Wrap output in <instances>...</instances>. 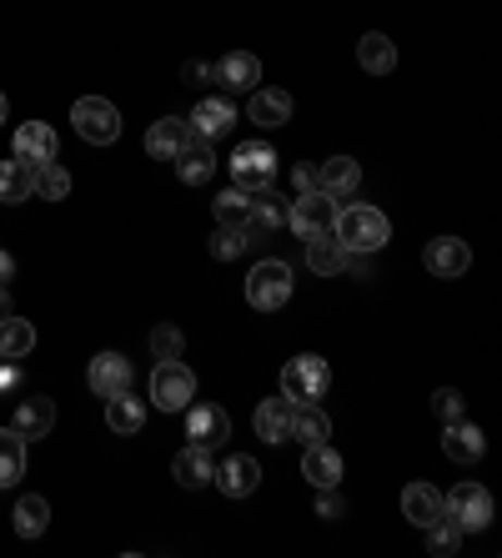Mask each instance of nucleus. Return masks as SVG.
I'll list each match as a JSON object with an SVG mask.
<instances>
[{"label":"nucleus","instance_id":"nucleus-1","mask_svg":"<svg viewBox=\"0 0 502 558\" xmlns=\"http://www.w3.org/2000/svg\"><path fill=\"white\" fill-rule=\"evenodd\" d=\"M332 236L352 252V257H362V252H382L392 227H387V217L377 207H336Z\"/></svg>","mask_w":502,"mask_h":558},{"label":"nucleus","instance_id":"nucleus-2","mask_svg":"<svg viewBox=\"0 0 502 558\" xmlns=\"http://www.w3.org/2000/svg\"><path fill=\"white\" fill-rule=\"evenodd\" d=\"M327 388H332V367H327V357H317V352H302V357H292V363L282 367L286 403H317Z\"/></svg>","mask_w":502,"mask_h":558},{"label":"nucleus","instance_id":"nucleus-3","mask_svg":"<svg viewBox=\"0 0 502 558\" xmlns=\"http://www.w3.org/2000/svg\"><path fill=\"white\" fill-rule=\"evenodd\" d=\"M71 126H76L81 142L111 146L121 136V111L106 101V96H81V101L71 106Z\"/></svg>","mask_w":502,"mask_h":558},{"label":"nucleus","instance_id":"nucleus-4","mask_svg":"<svg viewBox=\"0 0 502 558\" xmlns=\"http://www.w3.org/2000/svg\"><path fill=\"white\" fill-rule=\"evenodd\" d=\"M286 298H292V267H286L282 257L257 262L252 277H246V302H252L257 312H277Z\"/></svg>","mask_w":502,"mask_h":558},{"label":"nucleus","instance_id":"nucleus-5","mask_svg":"<svg viewBox=\"0 0 502 558\" xmlns=\"http://www.w3.org/2000/svg\"><path fill=\"white\" fill-rule=\"evenodd\" d=\"M442 519H452L463 533H477L492 523V494L482 483H457L448 498H442Z\"/></svg>","mask_w":502,"mask_h":558},{"label":"nucleus","instance_id":"nucleus-6","mask_svg":"<svg viewBox=\"0 0 502 558\" xmlns=\"http://www.w3.org/2000/svg\"><path fill=\"white\" fill-rule=\"evenodd\" d=\"M192 398H196L192 367H181V357H176V363H156V373H151V403L161 408V413H186V408H192Z\"/></svg>","mask_w":502,"mask_h":558},{"label":"nucleus","instance_id":"nucleus-7","mask_svg":"<svg viewBox=\"0 0 502 558\" xmlns=\"http://www.w3.org/2000/svg\"><path fill=\"white\" fill-rule=\"evenodd\" d=\"M277 182V151L261 142H242L232 151V186L242 192H261V186Z\"/></svg>","mask_w":502,"mask_h":558},{"label":"nucleus","instance_id":"nucleus-8","mask_svg":"<svg viewBox=\"0 0 502 558\" xmlns=\"http://www.w3.org/2000/svg\"><path fill=\"white\" fill-rule=\"evenodd\" d=\"M286 221H292V232L307 242V236H317V232H332V221H336V196H327V192H302L286 207Z\"/></svg>","mask_w":502,"mask_h":558},{"label":"nucleus","instance_id":"nucleus-9","mask_svg":"<svg viewBox=\"0 0 502 558\" xmlns=\"http://www.w3.org/2000/svg\"><path fill=\"white\" fill-rule=\"evenodd\" d=\"M232 438V417L221 413L217 403H201V408H192V413H186V442H192V448H221V442Z\"/></svg>","mask_w":502,"mask_h":558},{"label":"nucleus","instance_id":"nucleus-10","mask_svg":"<svg viewBox=\"0 0 502 558\" xmlns=\"http://www.w3.org/2000/svg\"><path fill=\"white\" fill-rule=\"evenodd\" d=\"M207 76L217 81V86H226V92H257L261 61L252 51H232V56H221L217 65H207Z\"/></svg>","mask_w":502,"mask_h":558},{"label":"nucleus","instance_id":"nucleus-11","mask_svg":"<svg viewBox=\"0 0 502 558\" xmlns=\"http://www.w3.org/2000/svg\"><path fill=\"white\" fill-rule=\"evenodd\" d=\"M15 161H26L30 171L46 167V161H56V151H61V142H56V131L46 126V121H26V126L15 131Z\"/></svg>","mask_w":502,"mask_h":558},{"label":"nucleus","instance_id":"nucleus-12","mask_svg":"<svg viewBox=\"0 0 502 558\" xmlns=\"http://www.w3.org/2000/svg\"><path fill=\"white\" fill-rule=\"evenodd\" d=\"M211 483H217L226 498H246V494H257V483H261V463L252 453H232L226 463L211 473Z\"/></svg>","mask_w":502,"mask_h":558},{"label":"nucleus","instance_id":"nucleus-13","mask_svg":"<svg viewBox=\"0 0 502 558\" xmlns=\"http://www.w3.org/2000/svg\"><path fill=\"white\" fill-rule=\"evenodd\" d=\"M423 262L432 277H463L473 267V247H467L463 236H438V242H427Z\"/></svg>","mask_w":502,"mask_h":558},{"label":"nucleus","instance_id":"nucleus-14","mask_svg":"<svg viewBox=\"0 0 502 558\" xmlns=\"http://www.w3.org/2000/svg\"><path fill=\"white\" fill-rule=\"evenodd\" d=\"M86 383L96 398H111V392H126L131 388V363L121 352H96L86 367Z\"/></svg>","mask_w":502,"mask_h":558},{"label":"nucleus","instance_id":"nucleus-15","mask_svg":"<svg viewBox=\"0 0 502 558\" xmlns=\"http://www.w3.org/2000/svg\"><path fill=\"white\" fill-rule=\"evenodd\" d=\"M15 433L26 442H36V438H46V433L56 428V403L46 398V392H26L21 403H15V423H11Z\"/></svg>","mask_w":502,"mask_h":558},{"label":"nucleus","instance_id":"nucleus-16","mask_svg":"<svg viewBox=\"0 0 502 558\" xmlns=\"http://www.w3.org/2000/svg\"><path fill=\"white\" fill-rule=\"evenodd\" d=\"M171 161H176V177H181L186 186L211 182V171H217V151H211V142H201V136H192V142L181 146Z\"/></svg>","mask_w":502,"mask_h":558},{"label":"nucleus","instance_id":"nucleus-17","mask_svg":"<svg viewBox=\"0 0 502 558\" xmlns=\"http://www.w3.org/2000/svg\"><path fill=\"white\" fill-rule=\"evenodd\" d=\"M442 453H448L452 463H477V458L488 453V438H482L477 423L457 417V423H448V433H442Z\"/></svg>","mask_w":502,"mask_h":558},{"label":"nucleus","instance_id":"nucleus-18","mask_svg":"<svg viewBox=\"0 0 502 558\" xmlns=\"http://www.w3.org/2000/svg\"><path fill=\"white\" fill-rule=\"evenodd\" d=\"M302 478L322 494V488H336L342 483V453L336 448H327V442H311L307 458H302Z\"/></svg>","mask_w":502,"mask_h":558},{"label":"nucleus","instance_id":"nucleus-19","mask_svg":"<svg viewBox=\"0 0 502 558\" xmlns=\"http://www.w3.org/2000/svg\"><path fill=\"white\" fill-rule=\"evenodd\" d=\"M292 413H296V403L267 398V403L257 408V417H252V423H257V438L271 442V448H277V442H292Z\"/></svg>","mask_w":502,"mask_h":558},{"label":"nucleus","instance_id":"nucleus-20","mask_svg":"<svg viewBox=\"0 0 502 558\" xmlns=\"http://www.w3.org/2000/svg\"><path fill=\"white\" fill-rule=\"evenodd\" d=\"M186 142H192V121H181V117H161L146 131V151H151L156 161H171Z\"/></svg>","mask_w":502,"mask_h":558},{"label":"nucleus","instance_id":"nucleus-21","mask_svg":"<svg viewBox=\"0 0 502 558\" xmlns=\"http://www.w3.org/2000/svg\"><path fill=\"white\" fill-rule=\"evenodd\" d=\"M286 221V202L271 186H261V192H252V217H246V236L257 242V236H267V232H277Z\"/></svg>","mask_w":502,"mask_h":558},{"label":"nucleus","instance_id":"nucleus-22","mask_svg":"<svg viewBox=\"0 0 502 558\" xmlns=\"http://www.w3.org/2000/svg\"><path fill=\"white\" fill-rule=\"evenodd\" d=\"M236 121L232 101H221V96H207V101L192 111V136H201V142H217V136H226Z\"/></svg>","mask_w":502,"mask_h":558},{"label":"nucleus","instance_id":"nucleus-23","mask_svg":"<svg viewBox=\"0 0 502 558\" xmlns=\"http://www.w3.org/2000/svg\"><path fill=\"white\" fill-rule=\"evenodd\" d=\"M307 262H311V272L336 277V272H347L352 267V252L342 247L332 232H317V236H307Z\"/></svg>","mask_w":502,"mask_h":558},{"label":"nucleus","instance_id":"nucleus-24","mask_svg":"<svg viewBox=\"0 0 502 558\" xmlns=\"http://www.w3.org/2000/svg\"><path fill=\"white\" fill-rule=\"evenodd\" d=\"M357 186H362V167L352 156H332V161H322V171H317V192H327V196H352Z\"/></svg>","mask_w":502,"mask_h":558},{"label":"nucleus","instance_id":"nucleus-25","mask_svg":"<svg viewBox=\"0 0 502 558\" xmlns=\"http://www.w3.org/2000/svg\"><path fill=\"white\" fill-rule=\"evenodd\" d=\"M171 473H176L181 488H207L211 473H217V463H211L207 448H192V442H186V448L171 458Z\"/></svg>","mask_w":502,"mask_h":558},{"label":"nucleus","instance_id":"nucleus-26","mask_svg":"<svg viewBox=\"0 0 502 558\" xmlns=\"http://www.w3.org/2000/svg\"><path fill=\"white\" fill-rule=\"evenodd\" d=\"M402 513H407V523L427 529V523L442 519V494L432 488V483H407V494H402Z\"/></svg>","mask_w":502,"mask_h":558},{"label":"nucleus","instance_id":"nucleus-27","mask_svg":"<svg viewBox=\"0 0 502 558\" xmlns=\"http://www.w3.org/2000/svg\"><path fill=\"white\" fill-rule=\"evenodd\" d=\"M30 352H36V327H30L26 317L5 312V317H0V357L15 363V357H30Z\"/></svg>","mask_w":502,"mask_h":558},{"label":"nucleus","instance_id":"nucleus-28","mask_svg":"<svg viewBox=\"0 0 502 558\" xmlns=\"http://www.w3.org/2000/svg\"><path fill=\"white\" fill-rule=\"evenodd\" d=\"M106 423H111V433H142L146 403H142V398H131V388L126 392H111V398H106Z\"/></svg>","mask_w":502,"mask_h":558},{"label":"nucleus","instance_id":"nucleus-29","mask_svg":"<svg viewBox=\"0 0 502 558\" xmlns=\"http://www.w3.org/2000/svg\"><path fill=\"white\" fill-rule=\"evenodd\" d=\"M26 478V438L15 428H0V488H15Z\"/></svg>","mask_w":502,"mask_h":558},{"label":"nucleus","instance_id":"nucleus-30","mask_svg":"<svg viewBox=\"0 0 502 558\" xmlns=\"http://www.w3.org/2000/svg\"><path fill=\"white\" fill-rule=\"evenodd\" d=\"M357 61L362 71H372V76H392V65H397V46L382 36V31H367L357 46Z\"/></svg>","mask_w":502,"mask_h":558},{"label":"nucleus","instance_id":"nucleus-31","mask_svg":"<svg viewBox=\"0 0 502 558\" xmlns=\"http://www.w3.org/2000/svg\"><path fill=\"white\" fill-rule=\"evenodd\" d=\"M252 121L267 131L286 126V121H292V96L277 92V86H271V92H252Z\"/></svg>","mask_w":502,"mask_h":558},{"label":"nucleus","instance_id":"nucleus-32","mask_svg":"<svg viewBox=\"0 0 502 558\" xmlns=\"http://www.w3.org/2000/svg\"><path fill=\"white\" fill-rule=\"evenodd\" d=\"M292 438H302L307 448H311V442H327V438H332V417H327L317 403H296V413H292Z\"/></svg>","mask_w":502,"mask_h":558},{"label":"nucleus","instance_id":"nucleus-33","mask_svg":"<svg viewBox=\"0 0 502 558\" xmlns=\"http://www.w3.org/2000/svg\"><path fill=\"white\" fill-rule=\"evenodd\" d=\"M30 192H36V171H30L26 161H15V156L11 161H0V202H11L15 207V202H26Z\"/></svg>","mask_w":502,"mask_h":558},{"label":"nucleus","instance_id":"nucleus-34","mask_svg":"<svg viewBox=\"0 0 502 558\" xmlns=\"http://www.w3.org/2000/svg\"><path fill=\"white\" fill-rule=\"evenodd\" d=\"M51 529V504L36 494H26L21 504H15V533L21 538H40V533Z\"/></svg>","mask_w":502,"mask_h":558},{"label":"nucleus","instance_id":"nucleus-35","mask_svg":"<svg viewBox=\"0 0 502 558\" xmlns=\"http://www.w3.org/2000/svg\"><path fill=\"white\" fill-rule=\"evenodd\" d=\"M211 211H217L221 227H246V217H252V192H242V186H226V192L211 202Z\"/></svg>","mask_w":502,"mask_h":558},{"label":"nucleus","instance_id":"nucleus-36","mask_svg":"<svg viewBox=\"0 0 502 558\" xmlns=\"http://www.w3.org/2000/svg\"><path fill=\"white\" fill-rule=\"evenodd\" d=\"M36 196L40 202H65V196H71V171H65L61 161L36 167Z\"/></svg>","mask_w":502,"mask_h":558},{"label":"nucleus","instance_id":"nucleus-37","mask_svg":"<svg viewBox=\"0 0 502 558\" xmlns=\"http://www.w3.org/2000/svg\"><path fill=\"white\" fill-rule=\"evenodd\" d=\"M246 247H252V236H246V227H221V232L211 236V257H221V262L246 257Z\"/></svg>","mask_w":502,"mask_h":558},{"label":"nucleus","instance_id":"nucleus-38","mask_svg":"<svg viewBox=\"0 0 502 558\" xmlns=\"http://www.w3.org/2000/svg\"><path fill=\"white\" fill-rule=\"evenodd\" d=\"M151 352H156V363H176L181 352H186V338H181V327H171V323L151 327Z\"/></svg>","mask_w":502,"mask_h":558},{"label":"nucleus","instance_id":"nucleus-39","mask_svg":"<svg viewBox=\"0 0 502 558\" xmlns=\"http://www.w3.org/2000/svg\"><path fill=\"white\" fill-rule=\"evenodd\" d=\"M457 544H463V529L452 519L427 523V548H432V554H457Z\"/></svg>","mask_w":502,"mask_h":558},{"label":"nucleus","instance_id":"nucleus-40","mask_svg":"<svg viewBox=\"0 0 502 558\" xmlns=\"http://www.w3.org/2000/svg\"><path fill=\"white\" fill-rule=\"evenodd\" d=\"M432 413H438L442 423H457V417H463V392H457V388H438V392H432Z\"/></svg>","mask_w":502,"mask_h":558},{"label":"nucleus","instance_id":"nucleus-41","mask_svg":"<svg viewBox=\"0 0 502 558\" xmlns=\"http://www.w3.org/2000/svg\"><path fill=\"white\" fill-rule=\"evenodd\" d=\"M317 513H322L327 523H336V519H342V513H347V504L336 498V488H322V498H317Z\"/></svg>","mask_w":502,"mask_h":558},{"label":"nucleus","instance_id":"nucleus-42","mask_svg":"<svg viewBox=\"0 0 502 558\" xmlns=\"http://www.w3.org/2000/svg\"><path fill=\"white\" fill-rule=\"evenodd\" d=\"M181 81H192V86H201V81H207V65H201V61H186V65H181Z\"/></svg>","mask_w":502,"mask_h":558},{"label":"nucleus","instance_id":"nucleus-43","mask_svg":"<svg viewBox=\"0 0 502 558\" xmlns=\"http://www.w3.org/2000/svg\"><path fill=\"white\" fill-rule=\"evenodd\" d=\"M292 182H296V192H311V186H317V171H311V167H296Z\"/></svg>","mask_w":502,"mask_h":558},{"label":"nucleus","instance_id":"nucleus-44","mask_svg":"<svg viewBox=\"0 0 502 558\" xmlns=\"http://www.w3.org/2000/svg\"><path fill=\"white\" fill-rule=\"evenodd\" d=\"M11 277H15V257L11 252H0V282H11Z\"/></svg>","mask_w":502,"mask_h":558},{"label":"nucleus","instance_id":"nucleus-45","mask_svg":"<svg viewBox=\"0 0 502 558\" xmlns=\"http://www.w3.org/2000/svg\"><path fill=\"white\" fill-rule=\"evenodd\" d=\"M21 377H15V367H0V392H11Z\"/></svg>","mask_w":502,"mask_h":558},{"label":"nucleus","instance_id":"nucleus-46","mask_svg":"<svg viewBox=\"0 0 502 558\" xmlns=\"http://www.w3.org/2000/svg\"><path fill=\"white\" fill-rule=\"evenodd\" d=\"M11 312V282H0V317Z\"/></svg>","mask_w":502,"mask_h":558},{"label":"nucleus","instance_id":"nucleus-47","mask_svg":"<svg viewBox=\"0 0 502 558\" xmlns=\"http://www.w3.org/2000/svg\"><path fill=\"white\" fill-rule=\"evenodd\" d=\"M0 121H5V96H0Z\"/></svg>","mask_w":502,"mask_h":558}]
</instances>
